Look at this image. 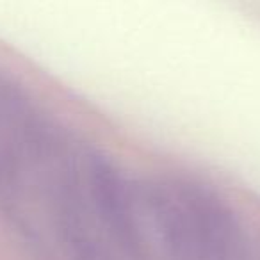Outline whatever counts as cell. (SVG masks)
<instances>
[{"label": "cell", "instance_id": "1", "mask_svg": "<svg viewBox=\"0 0 260 260\" xmlns=\"http://www.w3.org/2000/svg\"><path fill=\"white\" fill-rule=\"evenodd\" d=\"M153 251L164 260H241L244 235L230 207L207 185L160 178L141 189Z\"/></svg>", "mask_w": 260, "mask_h": 260}]
</instances>
